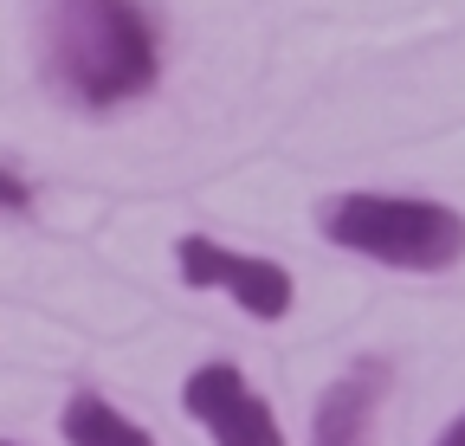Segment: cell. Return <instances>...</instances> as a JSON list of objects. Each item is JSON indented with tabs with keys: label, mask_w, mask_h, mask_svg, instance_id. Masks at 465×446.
I'll list each match as a JSON object with an SVG mask.
<instances>
[{
	"label": "cell",
	"mask_w": 465,
	"mask_h": 446,
	"mask_svg": "<svg viewBox=\"0 0 465 446\" xmlns=\"http://www.w3.org/2000/svg\"><path fill=\"white\" fill-rule=\"evenodd\" d=\"M0 213H33V182L0 162Z\"/></svg>",
	"instance_id": "cell-7"
},
{
	"label": "cell",
	"mask_w": 465,
	"mask_h": 446,
	"mask_svg": "<svg viewBox=\"0 0 465 446\" xmlns=\"http://www.w3.org/2000/svg\"><path fill=\"white\" fill-rule=\"evenodd\" d=\"M317 227L330 246L394 265V272H452L465 259V213L420 194H375L349 188L317 201Z\"/></svg>",
	"instance_id": "cell-2"
},
{
	"label": "cell",
	"mask_w": 465,
	"mask_h": 446,
	"mask_svg": "<svg viewBox=\"0 0 465 446\" xmlns=\"http://www.w3.org/2000/svg\"><path fill=\"white\" fill-rule=\"evenodd\" d=\"M388 401V362L356 356L311 408V446H375V414Z\"/></svg>",
	"instance_id": "cell-5"
},
{
	"label": "cell",
	"mask_w": 465,
	"mask_h": 446,
	"mask_svg": "<svg viewBox=\"0 0 465 446\" xmlns=\"http://www.w3.org/2000/svg\"><path fill=\"white\" fill-rule=\"evenodd\" d=\"M174 265H182V285L194 292H226L252 323H284L291 304H298V285L278 259L240 253V246H220L213 233H182L174 240Z\"/></svg>",
	"instance_id": "cell-3"
},
{
	"label": "cell",
	"mask_w": 465,
	"mask_h": 446,
	"mask_svg": "<svg viewBox=\"0 0 465 446\" xmlns=\"http://www.w3.org/2000/svg\"><path fill=\"white\" fill-rule=\"evenodd\" d=\"M39 65L45 84L104 117L155 91L162 33L143 0H45L39 7Z\"/></svg>",
	"instance_id": "cell-1"
},
{
	"label": "cell",
	"mask_w": 465,
	"mask_h": 446,
	"mask_svg": "<svg viewBox=\"0 0 465 446\" xmlns=\"http://www.w3.org/2000/svg\"><path fill=\"white\" fill-rule=\"evenodd\" d=\"M433 446H465V414H452V421H446V433H440Z\"/></svg>",
	"instance_id": "cell-8"
},
{
	"label": "cell",
	"mask_w": 465,
	"mask_h": 446,
	"mask_svg": "<svg viewBox=\"0 0 465 446\" xmlns=\"http://www.w3.org/2000/svg\"><path fill=\"white\" fill-rule=\"evenodd\" d=\"M182 408L213 446H284V427H278L272 401L232 362H201L182 382Z\"/></svg>",
	"instance_id": "cell-4"
},
{
	"label": "cell",
	"mask_w": 465,
	"mask_h": 446,
	"mask_svg": "<svg viewBox=\"0 0 465 446\" xmlns=\"http://www.w3.org/2000/svg\"><path fill=\"white\" fill-rule=\"evenodd\" d=\"M0 446H14V440H0Z\"/></svg>",
	"instance_id": "cell-9"
},
{
	"label": "cell",
	"mask_w": 465,
	"mask_h": 446,
	"mask_svg": "<svg viewBox=\"0 0 465 446\" xmlns=\"http://www.w3.org/2000/svg\"><path fill=\"white\" fill-rule=\"evenodd\" d=\"M58 433H65V446H162L143 421L110 408L97 388H78V395L58 408Z\"/></svg>",
	"instance_id": "cell-6"
}]
</instances>
